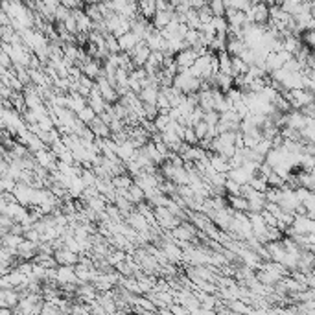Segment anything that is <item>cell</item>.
<instances>
[{"mask_svg":"<svg viewBox=\"0 0 315 315\" xmlns=\"http://www.w3.org/2000/svg\"><path fill=\"white\" fill-rule=\"evenodd\" d=\"M245 19L249 24H256V26H265L269 21V6L264 2H252L251 10L245 13Z\"/></svg>","mask_w":315,"mask_h":315,"instance_id":"obj_1","label":"cell"},{"mask_svg":"<svg viewBox=\"0 0 315 315\" xmlns=\"http://www.w3.org/2000/svg\"><path fill=\"white\" fill-rule=\"evenodd\" d=\"M56 284H58V287L65 286V284H76L78 286L74 265H58L56 267Z\"/></svg>","mask_w":315,"mask_h":315,"instance_id":"obj_2","label":"cell"},{"mask_svg":"<svg viewBox=\"0 0 315 315\" xmlns=\"http://www.w3.org/2000/svg\"><path fill=\"white\" fill-rule=\"evenodd\" d=\"M195 59H197V56L194 54V50H192V48H186V50L179 52L177 56L173 58V61H175V67H177L179 72H186V70H190L194 67Z\"/></svg>","mask_w":315,"mask_h":315,"instance_id":"obj_3","label":"cell"},{"mask_svg":"<svg viewBox=\"0 0 315 315\" xmlns=\"http://www.w3.org/2000/svg\"><path fill=\"white\" fill-rule=\"evenodd\" d=\"M149 48L146 46V43L144 41H140L137 46H135V50L129 54V58H131V65L135 67V69H142L144 65L148 63V58H149Z\"/></svg>","mask_w":315,"mask_h":315,"instance_id":"obj_4","label":"cell"},{"mask_svg":"<svg viewBox=\"0 0 315 315\" xmlns=\"http://www.w3.org/2000/svg\"><path fill=\"white\" fill-rule=\"evenodd\" d=\"M291 229L297 232V234H315V223L313 219H308L306 216H295L291 223Z\"/></svg>","mask_w":315,"mask_h":315,"instance_id":"obj_5","label":"cell"},{"mask_svg":"<svg viewBox=\"0 0 315 315\" xmlns=\"http://www.w3.org/2000/svg\"><path fill=\"white\" fill-rule=\"evenodd\" d=\"M126 223H127V227H131V229L135 230V232H138V234L149 232V229H151V227L148 225V221L144 219V216H140L137 210H133L131 214H127Z\"/></svg>","mask_w":315,"mask_h":315,"instance_id":"obj_6","label":"cell"},{"mask_svg":"<svg viewBox=\"0 0 315 315\" xmlns=\"http://www.w3.org/2000/svg\"><path fill=\"white\" fill-rule=\"evenodd\" d=\"M54 260H56L58 265H76L80 262V254H76V252L61 247L58 251H54Z\"/></svg>","mask_w":315,"mask_h":315,"instance_id":"obj_7","label":"cell"},{"mask_svg":"<svg viewBox=\"0 0 315 315\" xmlns=\"http://www.w3.org/2000/svg\"><path fill=\"white\" fill-rule=\"evenodd\" d=\"M87 105L91 107L92 111H94V115L100 116L105 111V107H107V103L103 102V98L100 96V92H98L96 85L92 87L91 92H89V96H87Z\"/></svg>","mask_w":315,"mask_h":315,"instance_id":"obj_8","label":"cell"},{"mask_svg":"<svg viewBox=\"0 0 315 315\" xmlns=\"http://www.w3.org/2000/svg\"><path fill=\"white\" fill-rule=\"evenodd\" d=\"M80 70H81V74L85 76V78H89V80H96L98 76L102 74V63L98 61V59H87L85 63H81V67H80Z\"/></svg>","mask_w":315,"mask_h":315,"instance_id":"obj_9","label":"cell"},{"mask_svg":"<svg viewBox=\"0 0 315 315\" xmlns=\"http://www.w3.org/2000/svg\"><path fill=\"white\" fill-rule=\"evenodd\" d=\"M206 159H208V164H210V168H212L216 173H223V175L229 173L230 166H229V161H227V159L219 157V155L210 153V151H206Z\"/></svg>","mask_w":315,"mask_h":315,"instance_id":"obj_10","label":"cell"},{"mask_svg":"<svg viewBox=\"0 0 315 315\" xmlns=\"http://www.w3.org/2000/svg\"><path fill=\"white\" fill-rule=\"evenodd\" d=\"M118 41V46H120V52H124V54H131L133 50H135V46L140 43V39H138L137 35L131 34V32H127L126 35H122Z\"/></svg>","mask_w":315,"mask_h":315,"instance_id":"obj_11","label":"cell"},{"mask_svg":"<svg viewBox=\"0 0 315 315\" xmlns=\"http://www.w3.org/2000/svg\"><path fill=\"white\" fill-rule=\"evenodd\" d=\"M172 17H173V12H157L149 23H151V26H153L155 30H159V32H161V30H164L168 24H170Z\"/></svg>","mask_w":315,"mask_h":315,"instance_id":"obj_12","label":"cell"},{"mask_svg":"<svg viewBox=\"0 0 315 315\" xmlns=\"http://www.w3.org/2000/svg\"><path fill=\"white\" fill-rule=\"evenodd\" d=\"M157 96H159V85H148L138 92V100L142 103H151V105L157 103Z\"/></svg>","mask_w":315,"mask_h":315,"instance_id":"obj_13","label":"cell"},{"mask_svg":"<svg viewBox=\"0 0 315 315\" xmlns=\"http://www.w3.org/2000/svg\"><path fill=\"white\" fill-rule=\"evenodd\" d=\"M252 177H254V175H249V173H247L241 166L240 168H232V170H229V173H227V179L234 181V183L240 184V186L247 184Z\"/></svg>","mask_w":315,"mask_h":315,"instance_id":"obj_14","label":"cell"},{"mask_svg":"<svg viewBox=\"0 0 315 315\" xmlns=\"http://www.w3.org/2000/svg\"><path fill=\"white\" fill-rule=\"evenodd\" d=\"M137 8H138V15H140L144 21H151L153 15L157 13V10H155V0H142V2L137 4Z\"/></svg>","mask_w":315,"mask_h":315,"instance_id":"obj_15","label":"cell"},{"mask_svg":"<svg viewBox=\"0 0 315 315\" xmlns=\"http://www.w3.org/2000/svg\"><path fill=\"white\" fill-rule=\"evenodd\" d=\"M227 205H229L232 212L247 214V201L241 195H227Z\"/></svg>","mask_w":315,"mask_h":315,"instance_id":"obj_16","label":"cell"},{"mask_svg":"<svg viewBox=\"0 0 315 315\" xmlns=\"http://www.w3.org/2000/svg\"><path fill=\"white\" fill-rule=\"evenodd\" d=\"M89 129L92 131V135H94V138H109L111 137V131H109V127L107 126H103L102 122H100V118H94V120L89 124Z\"/></svg>","mask_w":315,"mask_h":315,"instance_id":"obj_17","label":"cell"},{"mask_svg":"<svg viewBox=\"0 0 315 315\" xmlns=\"http://www.w3.org/2000/svg\"><path fill=\"white\" fill-rule=\"evenodd\" d=\"M295 177H297V183L300 188H306L308 192H313L315 190V177H313V173H309V172H300L295 173Z\"/></svg>","mask_w":315,"mask_h":315,"instance_id":"obj_18","label":"cell"},{"mask_svg":"<svg viewBox=\"0 0 315 315\" xmlns=\"http://www.w3.org/2000/svg\"><path fill=\"white\" fill-rule=\"evenodd\" d=\"M124 197H126V199L129 201L133 206H137V205H140V203H144V192L138 188L137 184H131V186L126 190Z\"/></svg>","mask_w":315,"mask_h":315,"instance_id":"obj_19","label":"cell"},{"mask_svg":"<svg viewBox=\"0 0 315 315\" xmlns=\"http://www.w3.org/2000/svg\"><path fill=\"white\" fill-rule=\"evenodd\" d=\"M216 59H218V74L230 76L232 78V72H230V56L227 52H219L216 54Z\"/></svg>","mask_w":315,"mask_h":315,"instance_id":"obj_20","label":"cell"},{"mask_svg":"<svg viewBox=\"0 0 315 315\" xmlns=\"http://www.w3.org/2000/svg\"><path fill=\"white\" fill-rule=\"evenodd\" d=\"M170 183H173L175 186H184V184H188V172H186L184 168H175V166H173Z\"/></svg>","mask_w":315,"mask_h":315,"instance_id":"obj_21","label":"cell"},{"mask_svg":"<svg viewBox=\"0 0 315 315\" xmlns=\"http://www.w3.org/2000/svg\"><path fill=\"white\" fill-rule=\"evenodd\" d=\"M126 258H127V252L126 251H118V249H113V251L109 252V256L105 258L107 260V264L115 269L116 265L122 264V262H126Z\"/></svg>","mask_w":315,"mask_h":315,"instance_id":"obj_22","label":"cell"},{"mask_svg":"<svg viewBox=\"0 0 315 315\" xmlns=\"http://www.w3.org/2000/svg\"><path fill=\"white\" fill-rule=\"evenodd\" d=\"M247 69H249V67H247L240 58H230V72H232V78L247 74Z\"/></svg>","mask_w":315,"mask_h":315,"instance_id":"obj_23","label":"cell"},{"mask_svg":"<svg viewBox=\"0 0 315 315\" xmlns=\"http://www.w3.org/2000/svg\"><path fill=\"white\" fill-rule=\"evenodd\" d=\"M76 118H78V120H80L83 126H89V124H91V122L96 118V115H94V111H92L91 107L87 105V107H83V109H81L80 113L76 115Z\"/></svg>","mask_w":315,"mask_h":315,"instance_id":"obj_24","label":"cell"},{"mask_svg":"<svg viewBox=\"0 0 315 315\" xmlns=\"http://www.w3.org/2000/svg\"><path fill=\"white\" fill-rule=\"evenodd\" d=\"M227 308L230 309V311H234V313H238V315H247V311H249V308L251 306H247L243 300H229L227 302Z\"/></svg>","mask_w":315,"mask_h":315,"instance_id":"obj_25","label":"cell"},{"mask_svg":"<svg viewBox=\"0 0 315 315\" xmlns=\"http://www.w3.org/2000/svg\"><path fill=\"white\" fill-rule=\"evenodd\" d=\"M170 116L168 115H157L155 116V120H153V126H155V131L157 133H162V131H166L168 129V124H170Z\"/></svg>","mask_w":315,"mask_h":315,"instance_id":"obj_26","label":"cell"},{"mask_svg":"<svg viewBox=\"0 0 315 315\" xmlns=\"http://www.w3.org/2000/svg\"><path fill=\"white\" fill-rule=\"evenodd\" d=\"M247 184H249L254 192H260V194H264L265 190H267V183H265V179L260 177V175H254V177H252Z\"/></svg>","mask_w":315,"mask_h":315,"instance_id":"obj_27","label":"cell"},{"mask_svg":"<svg viewBox=\"0 0 315 315\" xmlns=\"http://www.w3.org/2000/svg\"><path fill=\"white\" fill-rule=\"evenodd\" d=\"M103 39H105V48H107V52L109 54H120V46H118V41H116V37H113L111 34H105L103 35Z\"/></svg>","mask_w":315,"mask_h":315,"instance_id":"obj_28","label":"cell"},{"mask_svg":"<svg viewBox=\"0 0 315 315\" xmlns=\"http://www.w3.org/2000/svg\"><path fill=\"white\" fill-rule=\"evenodd\" d=\"M208 10L212 12L214 17H225L223 0H212V2H208Z\"/></svg>","mask_w":315,"mask_h":315,"instance_id":"obj_29","label":"cell"},{"mask_svg":"<svg viewBox=\"0 0 315 315\" xmlns=\"http://www.w3.org/2000/svg\"><path fill=\"white\" fill-rule=\"evenodd\" d=\"M183 41L188 48H194L195 45H199V32L197 30H188L186 35L183 37Z\"/></svg>","mask_w":315,"mask_h":315,"instance_id":"obj_30","label":"cell"},{"mask_svg":"<svg viewBox=\"0 0 315 315\" xmlns=\"http://www.w3.org/2000/svg\"><path fill=\"white\" fill-rule=\"evenodd\" d=\"M252 151H254L256 155H260L262 159H265V155L271 151V142H269V140H264V138H262V140H260V142H258L256 146L252 148Z\"/></svg>","mask_w":315,"mask_h":315,"instance_id":"obj_31","label":"cell"},{"mask_svg":"<svg viewBox=\"0 0 315 315\" xmlns=\"http://www.w3.org/2000/svg\"><path fill=\"white\" fill-rule=\"evenodd\" d=\"M212 28L216 34H227V28H229V24L225 21V17H214L212 19Z\"/></svg>","mask_w":315,"mask_h":315,"instance_id":"obj_32","label":"cell"},{"mask_svg":"<svg viewBox=\"0 0 315 315\" xmlns=\"http://www.w3.org/2000/svg\"><path fill=\"white\" fill-rule=\"evenodd\" d=\"M81 181L85 184V188H92V186H96V175L91 172V170H83L81 172Z\"/></svg>","mask_w":315,"mask_h":315,"instance_id":"obj_33","label":"cell"},{"mask_svg":"<svg viewBox=\"0 0 315 315\" xmlns=\"http://www.w3.org/2000/svg\"><path fill=\"white\" fill-rule=\"evenodd\" d=\"M197 19H199V23L201 24H208V23H212V12L208 10V2H206V6L205 8H201L199 12H197Z\"/></svg>","mask_w":315,"mask_h":315,"instance_id":"obj_34","label":"cell"},{"mask_svg":"<svg viewBox=\"0 0 315 315\" xmlns=\"http://www.w3.org/2000/svg\"><path fill=\"white\" fill-rule=\"evenodd\" d=\"M39 315H61V311H59L58 304L54 302H43V308H41V313Z\"/></svg>","mask_w":315,"mask_h":315,"instance_id":"obj_35","label":"cell"},{"mask_svg":"<svg viewBox=\"0 0 315 315\" xmlns=\"http://www.w3.org/2000/svg\"><path fill=\"white\" fill-rule=\"evenodd\" d=\"M203 122H205L208 127H216L219 122V113H216V111H208V113H205V116H203Z\"/></svg>","mask_w":315,"mask_h":315,"instance_id":"obj_36","label":"cell"},{"mask_svg":"<svg viewBox=\"0 0 315 315\" xmlns=\"http://www.w3.org/2000/svg\"><path fill=\"white\" fill-rule=\"evenodd\" d=\"M192 131H194L195 138H197V142H199V140H203V138L206 137V131H208V126H206L205 122H199V124H195V126L192 127Z\"/></svg>","mask_w":315,"mask_h":315,"instance_id":"obj_37","label":"cell"},{"mask_svg":"<svg viewBox=\"0 0 315 315\" xmlns=\"http://www.w3.org/2000/svg\"><path fill=\"white\" fill-rule=\"evenodd\" d=\"M225 98L229 100L230 103H238L241 102V98H243V92L240 91V89H236V87H232L230 91L225 92Z\"/></svg>","mask_w":315,"mask_h":315,"instance_id":"obj_38","label":"cell"},{"mask_svg":"<svg viewBox=\"0 0 315 315\" xmlns=\"http://www.w3.org/2000/svg\"><path fill=\"white\" fill-rule=\"evenodd\" d=\"M240 184H236L234 181H230V179H227L225 181V186H223V190L227 192V195H240Z\"/></svg>","mask_w":315,"mask_h":315,"instance_id":"obj_39","label":"cell"},{"mask_svg":"<svg viewBox=\"0 0 315 315\" xmlns=\"http://www.w3.org/2000/svg\"><path fill=\"white\" fill-rule=\"evenodd\" d=\"M63 26H65V30H67L70 35H74V37L78 35V24H76V19L72 17V13H70V17L63 23Z\"/></svg>","mask_w":315,"mask_h":315,"instance_id":"obj_40","label":"cell"},{"mask_svg":"<svg viewBox=\"0 0 315 315\" xmlns=\"http://www.w3.org/2000/svg\"><path fill=\"white\" fill-rule=\"evenodd\" d=\"M265 183H267V186H269V188H282V186H284V181H282V179L278 177L276 173H271L269 177L265 179Z\"/></svg>","mask_w":315,"mask_h":315,"instance_id":"obj_41","label":"cell"},{"mask_svg":"<svg viewBox=\"0 0 315 315\" xmlns=\"http://www.w3.org/2000/svg\"><path fill=\"white\" fill-rule=\"evenodd\" d=\"M155 10L157 12H173V8L170 6V2H166V0H155Z\"/></svg>","mask_w":315,"mask_h":315,"instance_id":"obj_42","label":"cell"},{"mask_svg":"<svg viewBox=\"0 0 315 315\" xmlns=\"http://www.w3.org/2000/svg\"><path fill=\"white\" fill-rule=\"evenodd\" d=\"M168 309L172 311L173 315H190V311L184 306H181V304H172V306H168Z\"/></svg>","mask_w":315,"mask_h":315,"instance_id":"obj_43","label":"cell"},{"mask_svg":"<svg viewBox=\"0 0 315 315\" xmlns=\"http://www.w3.org/2000/svg\"><path fill=\"white\" fill-rule=\"evenodd\" d=\"M13 195L12 194H0V214H2V210L6 208L10 203H13Z\"/></svg>","mask_w":315,"mask_h":315,"instance_id":"obj_44","label":"cell"},{"mask_svg":"<svg viewBox=\"0 0 315 315\" xmlns=\"http://www.w3.org/2000/svg\"><path fill=\"white\" fill-rule=\"evenodd\" d=\"M2 162H4V155L0 153V164H2Z\"/></svg>","mask_w":315,"mask_h":315,"instance_id":"obj_45","label":"cell"},{"mask_svg":"<svg viewBox=\"0 0 315 315\" xmlns=\"http://www.w3.org/2000/svg\"><path fill=\"white\" fill-rule=\"evenodd\" d=\"M0 247H2V238H0Z\"/></svg>","mask_w":315,"mask_h":315,"instance_id":"obj_46","label":"cell"},{"mask_svg":"<svg viewBox=\"0 0 315 315\" xmlns=\"http://www.w3.org/2000/svg\"><path fill=\"white\" fill-rule=\"evenodd\" d=\"M0 135H2V129H0Z\"/></svg>","mask_w":315,"mask_h":315,"instance_id":"obj_47","label":"cell"}]
</instances>
